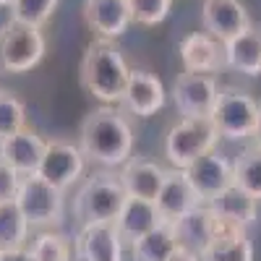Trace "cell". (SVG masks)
Instances as JSON below:
<instances>
[{"instance_id":"cell-15","label":"cell","mask_w":261,"mask_h":261,"mask_svg":"<svg viewBox=\"0 0 261 261\" xmlns=\"http://www.w3.org/2000/svg\"><path fill=\"white\" fill-rule=\"evenodd\" d=\"M45 146H47V139L39 130L27 125L8 139H0V160L8 162L21 178L37 175L39 162L45 157Z\"/></svg>"},{"instance_id":"cell-30","label":"cell","mask_w":261,"mask_h":261,"mask_svg":"<svg viewBox=\"0 0 261 261\" xmlns=\"http://www.w3.org/2000/svg\"><path fill=\"white\" fill-rule=\"evenodd\" d=\"M130 18L139 27H160L172 11V0H128Z\"/></svg>"},{"instance_id":"cell-24","label":"cell","mask_w":261,"mask_h":261,"mask_svg":"<svg viewBox=\"0 0 261 261\" xmlns=\"http://www.w3.org/2000/svg\"><path fill=\"white\" fill-rule=\"evenodd\" d=\"M27 248L34 261H76L73 238L63 230H37Z\"/></svg>"},{"instance_id":"cell-20","label":"cell","mask_w":261,"mask_h":261,"mask_svg":"<svg viewBox=\"0 0 261 261\" xmlns=\"http://www.w3.org/2000/svg\"><path fill=\"white\" fill-rule=\"evenodd\" d=\"M162 214L157 209L154 201H146V199H125L118 220H115V227L123 238L125 246H134L136 241H141L144 235H149L151 230H157L162 225Z\"/></svg>"},{"instance_id":"cell-25","label":"cell","mask_w":261,"mask_h":261,"mask_svg":"<svg viewBox=\"0 0 261 261\" xmlns=\"http://www.w3.org/2000/svg\"><path fill=\"white\" fill-rule=\"evenodd\" d=\"M32 241V227L27 217L21 214L16 201L0 204V251H16L27 248Z\"/></svg>"},{"instance_id":"cell-14","label":"cell","mask_w":261,"mask_h":261,"mask_svg":"<svg viewBox=\"0 0 261 261\" xmlns=\"http://www.w3.org/2000/svg\"><path fill=\"white\" fill-rule=\"evenodd\" d=\"M201 27L214 39L227 42L238 34L248 32L251 16L243 0H204L201 3Z\"/></svg>"},{"instance_id":"cell-2","label":"cell","mask_w":261,"mask_h":261,"mask_svg":"<svg viewBox=\"0 0 261 261\" xmlns=\"http://www.w3.org/2000/svg\"><path fill=\"white\" fill-rule=\"evenodd\" d=\"M130 71L134 68L128 65L123 50L115 42L94 39L81 55L79 81L84 86V92L92 99H97L99 105H120Z\"/></svg>"},{"instance_id":"cell-7","label":"cell","mask_w":261,"mask_h":261,"mask_svg":"<svg viewBox=\"0 0 261 261\" xmlns=\"http://www.w3.org/2000/svg\"><path fill=\"white\" fill-rule=\"evenodd\" d=\"M258 102L241 86H220L212 123L217 128L220 139L225 141H248L253 136V128L258 120Z\"/></svg>"},{"instance_id":"cell-17","label":"cell","mask_w":261,"mask_h":261,"mask_svg":"<svg viewBox=\"0 0 261 261\" xmlns=\"http://www.w3.org/2000/svg\"><path fill=\"white\" fill-rule=\"evenodd\" d=\"M154 204H157V209H160L165 222H178V220H183L188 212L199 209L204 204V199L191 186L186 170L170 167L167 178H165V183H162V188L157 193V199H154Z\"/></svg>"},{"instance_id":"cell-10","label":"cell","mask_w":261,"mask_h":261,"mask_svg":"<svg viewBox=\"0 0 261 261\" xmlns=\"http://www.w3.org/2000/svg\"><path fill=\"white\" fill-rule=\"evenodd\" d=\"M167 105V89L157 73L144 71V68H134L128 76L125 92L120 97V107L141 120L154 118L162 107Z\"/></svg>"},{"instance_id":"cell-21","label":"cell","mask_w":261,"mask_h":261,"mask_svg":"<svg viewBox=\"0 0 261 261\" xmlns=\"http://www.w3.org/2000/svg\"><path fill=\"white\" fill-rule=\"evenodd\" d=\"M222 50H225V68L248 79L261 76V32L258 29L251 27L248 32L222 42Z\"/></svg>"},{"instance_id":"cell-22","label":"cell","mask_w":261,"mask_h":261,"mask_svg":"<svg viewBox=\"0 0 261 261\" xmlns=\"http://www.w3.org/2000/svg\"><path fill=\"white\" fill-rule=\"evenodd\" d=\"M206 206L220 217V220H225L235 227H243V230H248L258 222V201L238 186L225 188L220 196H214Z\"/></svg>"},{"instance_id":"cell-6","label":"cell","mask_w":261,"mask_h":261,"mask_svg":"<svg viewBox=\"0 0 261 261\" xmlns=\"http://www.w3.org/2000/svg\"><path fill=\"white\" fill-rule=\"evenodd\" d=\"M27 217L29 227L37 230H60L65 225V191L50 186L39 175L21 178V186L13 199Z\"/></svg>"},{"instance_id":"cell-33","label":"cell","mask_w":261,"mask_h":261,"mask_svg":"<svg viewBox=\"0 0 261 261\" xmlns=\"http://www.w3.org/2000/svg\"><path fill=\"white\" fill-rule=\"evenodd\" d=\"M167 261H201V256L193 253V251H188V248H183V246H178L175 253H172Z\"/></svg>"},{"instance_id":"cell-18","label":"cell","mask_w":261,"mask_h":261,"mask_svg":"<svg viewBox=\"0 0 261 261\" xmlns=\"http://www.w3.org/2000/svg\"><path fill=\"white\" fill-rule=\"evenodd\" d=\"M178 58L188 73H220L225 68L222 42L206 32H191L178 42Z\"/></svg>"},{"instance_id":"cell-29","label":"cell","mask_w":261,"mask_h":261,"mask_svg":"<svg viewBox=\"0 0 261 261\" xmlns=\"http://www.w3.org/2000/svg\"><path fill=\"white\" fill-rule=\"evenodd\" d=\"M58 3L60 0H13V6L8 11H11L13 21L42 29L53 18V13L58 11Z\"/></svg>"},{"instance_id":"cell-3","label":"cell","mask_w":261,"mask_h":261,"mask_svg":"<svg viewBox=\"0 0 261 261\" xmlns=\"http://www.w3.org/2000/svg\"><path fill=\"white\" fill-rule=\"evenodd\" d=\"M125 191L115 170H97L86 175L73 193V220L79 225L115 222L125 204Z\"/></svg>"},{"instance_id":"cell-26","label":"cell","mask_w":261,"mask_h":261,"mask_svg":"<svg viewBox=\"0 0 261 261\" xmlns=\"http://www.w3.org/2000/svg\"><path fill=\"white\" fill-rule=\"evenodd\" d=\"M253 243L246 230L220 235L204 248L201 261H253Z\"/></svg>"},{"instance_id":"cell-19","label":"cell","mask_w":261,"mask_h":261,"mask_svg":"<svg viewBox=\"0 0 261 261\" xmlns=\"http://www.w3.org/2000/svg\"><path fill=\"white\" fill-rule=\"evenodd\" d=\"M84 21L97 39L107 42L120 39L134 24L128 0H84Z\"/></svg>"},{"instance_id":"cell-28","label":"cell","mask_w":261,"mask_h":261,"mask_svg":"<svg viewBox=\"0 0 261 261\" xmlns=\"http://www.w3.org/2000/svg\"><path fill=\"white\" fill-rule=\"evenodd\" d=\"M27 128V105L16 92L0 89V139L13 136L16 130Z\"/></svg>"},{"instance_id":"cell-9","label":"cell","mask_w":261,"mask_h":261,"mask_svg":"<svg viewBox=\"0 0 261 261\" xmlns=\"http://www.w3.org/2000/svg\"><path fill=\"white\" fill-rule=\"evenodd\" d=\"M217 94H220V81L212 73H178L172 81V105L180 118H206L214 110Z\"/></svg>"},{"instance_id":"cell-11","label":"cell","mask_w":261,"mask_h":261,"mask_svg":"<svg viewBox=\"0 0 261 261\" xmlns=\"http://www.w3.org/2000/svg\"><path fill=\"white\" fill-rule=\"evenodd\" d=\"M73 256L76 261H123L125 243L115 222L79 225L73 235Z\"/></svg>"},{"instance_id":"cell-5","label":"cell","mask_w":261,"mask_h":261,"mask_svg":"<svg viewBox=\"0 0 261 261\" xmlns=\"http://www.w3.org/2000/svg\"><path fill=\"white\" fill-rule=\"evenodd\" d=\"M47 53L45 34L37 27L8 18L0 27V73L24 76L34 71Z\"/></svg>"},{"instance_id":"cell-12","label":"cell","mask_w":261,"mask_h":261,"mask_svg":"<svg viewBox=\"0 0 261 261\" xmlns=\"http://www.w3.org/2000/svg\"><path fill=\"white\" fill-rule=\"evenodd\" d=\"M186 175H188L191 186L196 188V193L204 199V204H209L214 196H220L225 188L235 186L232 160L227 154H222L220 149H214V151H209V154L199 157L193 165H188Z\"/></svg>"},{"instance_id":"cell-23","label":"cell","mask_w":261,"mask_h":261,"mask_svg":"<svg viewBox=\"0 0 261 261\" xmlns=\"http://www.w3.org/2000/svg\"><path fill=\"white\" fill-rule=\"evenodd\" d=\"M178 232L172 222H162L157 230L144 235L141 241L130 246V258L134 261H167L178 248Z\"/></svg>"},{"instance_id":"cell-13","label":"cell","mask_w":261,"mask_h":261,"mask_svg":"<svg viewBox=\"0 0 261 261\" xmlns=\"http://www.w3.org/2000/svg\"><path fill=\"white\" fill-rule=\"evenodd\" d=\"M175 225V232H178V243L193 253H204V248L214 241V238H220V235H227V232H235V230H241V227H235L225 220H220L206 204H201L199 209H193L188 212L183 220L178 222H172Z\"/></svg>"},{"instance_id":"cell-16","label":"cell","mask_w":261,"mask_h":261,"mask_svg":"<svg viewBox=\"0 0 261 261\" xmlns=\"http://www.w3.org/2000/svg\"><path fill=\"white\" fill-rule=\"evenodd\" d=\"M167 170L170 167H165L157 160L136 154L118 170V178H120V186H123L125 196H130V199L154 201L162 183H165V178H167Z\"/></svg>"},{"instance_id":"cell-27","label":"cell","mask_w":261,"mask_h":261,"mask_svg":"<svg viewBox=\"0 0 261 261\" xmlns=\"http://www.w3.org/2000/svg\"><path fill=\"white\" fill-rule=\"evenodd\" d=\"M235 167V186L243 188L248 196L261 204V149L248 146L232 160Z\"/></svg>"},{"instance_id":"cell-35","label":"cell","mask_w":261,"mask_h":261,"mask_svg":"<svg viewBox=\"0 0 261 261\" xmlns=\"http://www.w3.org/2000/svg\"><path fill=\"white\" fill-rule=\"evenodd\" d=\"M13 6V0H0V8H11Z\"/></svg>"},{"instance_id":"cell-34","label":"cell","mask_w":261,"mask_h":261,"mask_svg":"<svg viewBox=\"0 0 261 261\" xmlns=\"http://www.w3.org/2000/svg\"><path fill=\"white\" fill-rule=\"evenodd\" d=\"M253 146L261 149V107H258V120H256V128H253V136H251Z\"/></svg>"},{"instance_id":"cell-31","label":"cell","mask_w":261,"mask_h":261,"mask_svg":"<svg viewBox=\"0 0 261 261\" xmlns=\"http://www.w3.org/2000/svg\"><path fill=\"white\" fill-rule=\"evenodd\" d=\"M18 186H21V175L8 162L0 160V204H3V201H13Z\"/></svg>"},{"instance_id":"cell-8","label":"cell","mask_w":261,"mask_h":261,"mask_svg":"<svg viewBox=\"0 0 261 261\" xmlns=\"http://www.w3.org/2000/svg\"><path fill=\"white\" fill-rule=\"evenodd\" d=\"M86 157L79 149L76 141L68 139H47L45 157L39 162L37 175L42 180H47L50 186L60 191H71L86 178Z\"/></svg>"},{"instance_id":"cell-1","label":"cell","mask_w":261,"mask_h":261,"mask_svg":"<svg viewBox=\"0 0 261 261\" xmlns=\"http://www.w3.org/2000/svg\"><path fill=\"white\" fill-rule=\"evenodd\" d=\"M76 144L89 165L120 170L134 157V125L120 105H99L79 123Z\"/></svg>"},{"instance_id":"cell-4","label":"cell","mask_w":261,"mask_h":261,"mask_svg":"<svg viewBox=\"0 0 261 261\" xmlns=\"http://www.w3.org/2000/svg\"><path fill=\"white\" fill-rule=\"evenodd\" d=\"M220 146V134L212 123V118H178L167 128L162 151L170 167L186 170L199 157L209 154Z\"/></svg>"},{"instance_id":"cell-32","label":"cell","mask_w":261,"mask_h":261,"mask_svg":"<svg viewBox=\"0 0 261 261\" xmlns=\"http://www.w3.org/2000/svg\"><path fill=\"white\" fill-rule=\"evenodd\" d=\"M0 261H34L29 248H16V251H0Z\"/></svg>"}]
</instances>
